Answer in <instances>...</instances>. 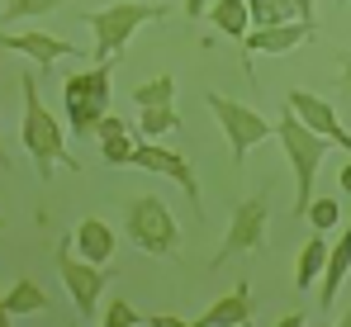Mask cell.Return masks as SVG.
I'll list each match as a JSON object with an SVG mask.
<instances>
[{
    "mask_svg": "<svg viewBox=\"0 0 351 327\" xmlns=\"http://www.w3.org/2000/svg\"><path fill=\"white\" fill-rule=\"evenodd\" d=\"M276 138L285 143V157H290V171H294V214L308 218V209H313V175H318V166L328 157V147H337V143L323 138L318 128H308L290 105L276 119Z\"/></svg>",
    "mask_w": 351,
    "mask_h": 327,
    "instance_id": "6da1fadb",
    "label": "cell"
},
{
    "mask_svg": "<svg viewBox=\"0 0 351 327\" xmlns=\"http://www.w3.org/2000/svg\"><path fill=\"white\" fill-rule=\"evenodd\" d=\"M19 90H24V128H19V138H24L29 157L38 162V175L48 180V166H81L71 152H66V143H62V123L48 114V105H43V95H38V86H34L29 71L19 76Z\"/></svg>",
    "mask_w": 351,
    "mask_h": 327,
    "instance_id": "7a4b0ae2",
    "label": "cell"
},
{
    "mask_svg": "<svg viewBox=\"0 0 351 327\" xmlns=\"http://www.w3.org/2000/svg\"><path fill=\"white\" fill-rule=\"evenodd\" d=\"M110 76H114V57H105V62H95L90 71H76V76H66V90H62V100H66V123H71V133H95L100 128V119L110 114Z\"/></svg>",
    "mask_w": 351,
    "mask_h": 327,
    "instance_id": "3957f363",
    "label": "cell"
},
{
    "mask_svg": "<svg viewBox=\"0 0 351 327\" xmlns=\"http://www.w3.org/2000/svg\"><path fill=\"white\" fill-rule=\"evenodd\" d=\"M123 228H128V242H138L147 256H176L180 252V228H176V214L167 199L157 195H138L123 214Z\"/></svg>",
    "mask_w": 351,
    "mask_h": 327,
    "instance_id": "277c9868",
    "label": "cell"
},
{
    "mask_svg": "<svg viewBox=\"0 0 351 327\" xmlns=\"http://www.w3.org/2000/svg\"><path fill=\"white\" fill-rule=\"evenodd\" d=\"M162 14H167V5H157V0H123V5H110V10L81 14V19H90V29H95V62L114 57L143 24H152V19H162Z\"/></svg>",
    "mask_w": 351,
    "mask_h": 327,
    "instance_id": "5b68a950",
    "label": "cell"
},
{
    "mask_svg": "<svg viewBox=\"0 0 351 327\" xmlns=\"http://www.w3.org/2000/svg\"><path fill=\"white\" fill-rule=\"evenodd\" d=\"M53 261H58V275H62V284H66V294H71V304H76V313L81 318H95V304H100L110 275L100 271L95 261L76 256V237H58Z\"/></svg>",
    "mask_w": 351,
    "mask_h": 327,
    "instance_id": "8992f818",
    "label": "cell"
},
{
    "mask_svg": "<svg viewBox=\"0 0 351 327\" xmlns=\"http://www.w3.org/2000/svg\"><path fill=\"white\" fill-rule=\"evenodd\" d=\"M204 100H209V109H214L219 128L228 133V152H233V166H242V162H247V152H252L256 143H266V138L276 133V123H266V119H261V114H256L252 105H237V100L219 95V90H209Z\"/></svg>",
    "mask_w": 351,
    "mask_h": 327,
    "instance_id": "52a82bcc",
    "label": "cell"
},
{
    "mask_svg": "<svg viewBox=\"0 0 351 327\" xmlns=\"http://www.w3.org/2000/svg\"><path fill=\"white\" fill-rule=\"evenodd\" d=\"M266 247V199H242L233 209V223H228V237L214 256V266H223L228 256H242V252H261Z\"/></svg>",
    "mask_w": 351,
    "mask_h": 327,
    "instance_id": "ba28073f",
    "label": "cell"
},
{
    "mask_svg": "<svg viewBox=\"0 0 351 327\" xmlns=\"http://www.w3.org/2000/svg\"><path fill=\"white\" fill-rule=\"evenodd\" d=\"M285 105H290L308 128H318L323 138H332L337 147H347V157H351V133L337 123V109L328 105V100H318L313 90H290V95H285Z\"/></svg>",
    "mask_w": 351,
    "mask_h": 327,
    "instance_id": "9c48e42d",
    "label": "cell"
},
{
    "mask_svg": "<svg viewBox=\"0 0 351 327\" xmlns=\"http://www.w3.org/2000/svg\"><path fill=\"white\" fill-rule=\"evenodd\" d=\"M133 166H143V171H152V175H171L190 199H199V180H195V171H190V162H185L180 152H167V147H157V143H138Z\"/></svg>",
    "mask_w": 351,
    "mask_h": 327,
    "instance_id": "30bf717a",
    "label": "cell"
},
{
    "mask_svg": "<svg viewBox=\"0 0 351 327\" xmlns=\"http://www.w3.org/2000/svg\"><path fill=\"white\" fill-rule=\"evenodd\" d=\"M313 38V19H285V24H266V29H252L242 43H247V57L252 53H290L299 43Z\"/></svg>",
    "mask_w": 351,
    "mask_h": 327,
    "instance_id": "8fae6325",
    "label": "cell"
},
{
    "mask_svg": "<svg viewBox=\"0 0 351 327\" xmlns=\"http://www.w3.org/2000/svg\"><path fill=\"white\" fill-rule=\"evenodd\" d=\"M347 275H351V228L332 242V252H328V271H323V289H318V308L323 313H332V304H337V289L347 284Z\"/></svg>",
    "mask_w": 351,
    "mask_h": 327,
    "instance_id": "7c38bea8",
    "label": "cell"
},
{
    "mask_svg": "<svg viewBox=\"0 0 351 327\" xmlns=\"http://www.w3.org/2000/svg\"><path fill=\"white\" fill-rule=\"evenodd\" d=\"M5 53H24V57H34V62H43V66H53L58 57H66V53H76L66 38H58V34H10L5 29Z\"/></svg>",
    "mask_w": 351,
    "mask_h": 327,
    "instance_id": "4fadbf2b",
    "label": "cell"
},
{
    "mask_svg": "<svg viewBox=\"0 0 351 327\" xmlns=\"http://www.w3.org/2000/svg\"><path fill=\"white\" fill-rule=\"evenodd\" d=\"M71 237H76V252H81L86 261H95V266H105V261L114 256V242H119L114 228H110L105 218H81Z\"/></svg>",
    "mask_w": 351,
    "mask_h": 327,
    "instance_id": "5bb4252c",
    "label": "cell"
},
{
    "mask_svg": "<svg viewBox=\"0 0 351 327\" xmlns=\"http://www.w3.org/2000/svg\"><path fill=\"white\" fill-rule=\"evenodd\" d=\"M48 308H53L48 289H43L38 280H29V275H19L14 289L0 299V313H5V318H29V313H48Z\"/></svg>",
    "mask_w": 351,
    "mask_h": 327,
    "instance_id": "9a60e30c",
    "label": "cell"
},
{
    "mask_svg": "<svg viewBox=\"0 0 351 327\" xmlns=\"http://www.w3.org/2000/svg\"><path fill=\"white\" fill-rule=\"evenodd\" d=\"M328 252H332V242H323V232L313 228V237L299 247V261H294V289H299V294H308L313 280H323V271H328Z\"/></svg>",
    "mask_w": 351,
    "mask_h": 327,
    "instance_id": "2e32d148",
    "label": "cell"
},
{
    "mask_svg": "<svg viewBox=\"0 0 351 327\" xmlns=\"http://www.w3.org/2000/svg\"><path fill=\"white\" fill-rule=\"evenodd\" d=\"M247 318H252V284L237 280V289L223 294V299L199 318V327H233V323H247Z\"/></svg>",
    "mask_w": 351,
    "mask_h": 327,
    "instance_id": "e0dca14e",
    "label": "cell"
},
{
    "mask_svg": "<svg viewBox=\"0 0 351 327\" xmlns=\"http://www.w3.org/2000/svg\"><path fill=\"white\" fill-rule=\"evenodd\" d=\"M209 19H214V29H219V34H228V38H237V43L256 29V24H252V5H247V0H214V5H209Z\"/></svg>",
    "mask_w": 351,
    "mask_h": 327,
    "instance_id": "ac0fdd59",
    "label": "cell"
},
{
    "mask_svg": "<svg viewBox=\"0 0 351 327\" xmlns=\"http://www.w3.org/2000/svg\"><path fill=\"white\" fill-rule=\"evenodd\" d=\"M176 128H180L176 105H143V119H138V133L143 138H162V133H176Z\"/></svg>",
    "mask_w": 351,
    "mask_h": 327,
    "instance_id": "d6986e66",
    "label": "cell"
},
{
    "mask_svg": "<svg viewBox=\"0 0 351 327\" xmlns=\"http://www.w3.org/2000/svg\"><path fill=\"white\" fill-rule=\"evenodd\" d=\"M247 5H252V24H256V29L299 19V14H294V0H247Z\"/></svg>",
    "mask_w": 351,
    "mask_h": 327,
    "instance_id": "ffe728a7",
    "label": "cell"
},
{
    "mask_svg": "<svg viewBox=\"0 0 351 327\" xmlns=\"http://www.w3.org/2000/svg\"><path fill=\"white\" fill-rule=\"evenodd\" d=\"M138 105H176V76H152L133 90Z\"/></svg>",
    "mask_w": 351,
    "mask_h": 327,
    "instance_id": "44dd1931",
    "label": "cell"
},
{
    "mask_svg": "<svg viewBox=\"0 0 351 327\" xmlns=\"http://www.w3.org/2000/svg\"><path fill=\"white\" fill-rule=\"evenodd\" d=\"M133 133H138V128H128V133H119V138H105V143H100V147H105V162H110V166H133V157H138Z\"/></svg>",
    "mask_w": 351,
    "mask_h": 327,
    "instance_id": "7402d4cb",
    "label": "cell"
},
{
    "mask_svg": "<svg viewBox=\"0 0 351 327\" xmlns=\"http://www.w3.org/2000/svg\"><path fill=\"white\" fill-rule=\"evenodd\" d=\"M71 0H5V19H29V14H53Z\"/></svg>",
    "mask_w": 351,
    "mask_h": 327,
    "instance_id": "603a6c76",
    "label": "cell"
},
{
    "mask_svg": "<svg viewBox=\"0 0 351 327\" xmlns=\"http://www.w3.org/2000/svg\"><path fill=\"white\" fill-rule=\"evenodd\" d=\"M337 218H342V204H337V199H313V209H308V223H313L318 232L337 228Z\"/></svg>",
    "mask_w": 351,
    "mask_h": 327,
    "instance_id": "cb8c5ba5",
    "label": "cell"
},
{
    "mask_svg": "<svg viewBox=\"0 0 351 327\" xmlns=\"http://www.w3.org/2000/svg\"><path fill=\"white\" fill-rule=\"evenodd\" d=\"M105 327H133V323H143L138 313H133V304H123V299H114L110 308H105V318H100Z\"/></svg>",
    "mask_w": 351,
    "mask_h": 327,
    "instance_id": "d4e9b609",
    "label": "cell"
},
{
    "mask_svg": "<svg viewBox=\"0 0 351 327\" xmlns=\"http://www.w3.org/2000/svg\"><path fill=\"white\" fill-rule=\"evenodd\" d=\"M119 133H128V123L114 119V114H105V119H100V128H95V138H100V143H105V138H119Z\"/></svg>",
    "mask_w": 351,
    "mask_h": 327,
    "instance_id": "484cf974",
    "label": "cell"
},
{
    "mask_svg": "<svg viewBox=\"0 0 351 327\" xmlns=\"http://www.w3.org/2000/svg\"><path fill=\"white\" fill-rule=\"evenodd\" d=\"M152 327H185V318H176V313H157V318H147Z\"/></svg>",
    "mask_w": 351,
    "mask_h": 327,
    "instance_id": "4316f807",
    "label": "cell"
},
{
    "mask_svg": "<svg viewBox=\"0 0 351 327\" xmlns=\"http://www.w3.org/2000/svg\"><path fill=\"white\" fill-rule=\"evenodd\" d=\"M342 95L351 100V53H342Z\"/></svg>",
    "mask_w": 351,
    "mask_h": 327,
    "instance_id": "83f0119b",
    "label": "cell"
},
{
    "mask_svg": "<svg viewBox=\"0 0 351 327\" xmlns=\"http://www.w3.org/2000/svg\"><path fill=\"white\" fill-rule=\"evenodd\" d=\"M185 10H190V19H199V14H209V0H185Z\"/></svg>",
    "mask_w": 351,
    "mask_h": 327,
    "instance_id": "f1b7e54d",
    "label": "cell"
},
{
    "mask_svg": "<svg viewBox=\"0 0 351 327\" xmlns=\"http://www.w3.org/2000/svg\"><path fill=\"white\" fill-rule=\"evenodd\" d=\"M294 14L299 19H313V0H294Z\"/></svg>",
    "mask_w": 351,
    "mask_h": 327,
    "instance_id": "f546056e",
    "label": "cell"
},
{
    "mask_svg": "<svg viewBox=\"0 0 351 327\" xmlns=\"http://www.w3.org/2000/svg\"><path fill=\"white\" fill-rule=\"evenodd\" d=\"M337 185H342V190L351 195V157H347V166H342V175H337Z\"/></svg>",
    "mask_w": 351,
    "mask_h": 327,
    "instance_id": "4dcf8cb0",
    "label": "cell"
},
{
    "mask_svg": "<svg viewBox=\"0 0 351 327\" xmlns=\"http://www.w3.org/2000/svg\"><path fill=\"white\" fill-rule=\"evenodd\" d=\"M337 323H342V327H351V308H347V313H342V318H337Z\"/></svg>",
    "mask_w": 351,
    "mask_h": 327,
    "instance_id": "1f68e13d",
    "label": "cell"
}]
</instances>
